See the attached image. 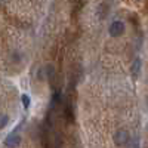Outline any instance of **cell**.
I'll list each match as a JSON object with an SVG mask.
<instances>
[{
    "mask_svg": "<svg viewBox=\"0 0 148 148\" xmlns=\"http://www.w3.org/2000/svg\"><path fill=\"white\" fill-rule=\"evenodd\" d=\"M125 31H126V24L120 19L113 21L108 27V34L111 37H120V36L125 34Z\"/></svg>",
    "mask_w": 148,
    "mask_h": 148,
    "instance_id": "1",
    "label": "cell"
},
{
    "mask_svg": "<svg viewBox=\"0 0 148 148\" xmlns=\"http://www.w3.org/2000/svg\"><path fill=\"white\" fill-rule=\"evenodd\" d=\"M113 139H114V144L117 147H125L130 141V135H129V132L126 129H119V130H116Z\"/></svg>",
    "mask_w": 148,
    "mask_h": 148,
    "instance_id": "2",
    "label": "cell"
},
{
    "mask_svg": "<svg viewBox=\"0 0 148 148\" xmlns=\"http://www.w3.org/2000/svg\"><path fill=\"white\" fill-rule=\"evenodd\" d=\"M21 141H22L21 135H19L16 130H14L12 133H9L8 136H6V139H5V145H6L8 148H18L19 144H21Z\"/></svg>",
    "mask_w": 148,
    "mask_h": 148,
    "instance_id": "3",
    "label": "cell"
},
{
    "mask_svg": "<svg viewBox=\"0 0 148 148\" xmlns=\"http://www.w3.org/2000/svg\"><path fill=\"white\" fill-rule=\"evenodd\" d=\"M141 70H142V61H141V58H135L133 62H132V65H130L132 76H133V77H138L139 73H141Z\"/></svg>",
    "mask_w": 148,
    "mask_h": 148,
    "instance_id": "4",
    "label": "cell"
},
{
    "mask_svg": "<svg viewBox=\"0 0 148 148\" xmlns=\"http://www.w3.org/2000/svg\"><path fill=\"white\" fill-rule=\"evenodd\" d=\"M21 102H22L24 108H25V110H28V108H30V104H31L30 96H28L27 93H22V95H21Z\"/></svg>",
    "mask_w": 148,
    "mask_h": 148,
    "instance_id": "5",
    "label": "cell"
},
{
    "mask_svg": "<svg viewBox=\"0 0 148 148\" xmlns=\"http://www.w3.org/2000/svg\"><path fill=\"white\" fill-rule=\"evenodd\" d=\"M9 123V116L8 114H0V130L5 129Z\"/></svg>",
    "mask_w": 148,
    "mask_h": 148,
    "instance_id": "6",
    "label": "cell"
},
{
    "mask_svg": "<svg viewBox=\"0 0 148 148\" xmlns=\"http://www.w3.org/2000/svg\"><path fill=\"white\" fill-rule=\"evenodd\" d=\"M46 76H47V79H52V76H53V67L52 65H47L46 67Z\"/></svg>",
    "mask_w": 148,
    "mask_h": 148,
    "instance_id": "7",
    "label": "cell"
}]
</instances>
